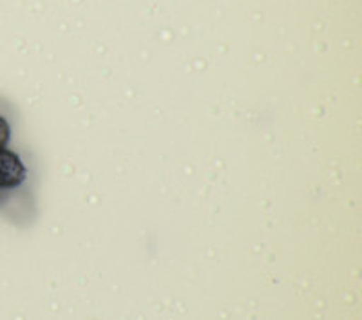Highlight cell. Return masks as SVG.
Instances as JSON below:
<instances>
[{
  "mask_svg": "<svg viewBox=\"0 0 362 320\" xmlns=\"http://www.w3.org/2000/svg\"><path fill=\"white\" fill-rule=\"evenodd\" d=\"M9 138H11V127H9L8 119L4 116H0V148H4L8 145Z\"/></svg>",
  "mask_w": 362,
  "mask_h": 320,
  "instance_id": "obj_2",
  "label": "cell"
},
{
  "mask_svg": "<svg viewBox=\"0 0 362 320\" xmlns=\"http://www.w3.org/2000/svg\"><path fill=\"white\" fill-rule=\"evenodd\" d=\"M8 194H9V190H6V189H2V186H0V206L4 205V201L8 199Z\"/></svg>",
  "mask_w": 362,
  "mask_h": 320,
  "instance_id": "obj_3",
  "label": "cell"
},
{
  "mask_svg": "<svg viewBox=\"0 0 362 320\" xmlns=\"http://www.w3.org/2000/svg\"><path fill=\"white\" fill-rule=\"evenodd\" d=\"M28 177L21 156L8 148H0V186L6 190L18 189Z\"/></svg>",
  "mask_w": 362,
  "mask_h": 320,
  "instance_id": "obj_1",
  "label": "cell"
}]
</instances>
